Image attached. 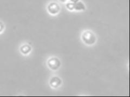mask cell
<instances>
[{
    "instance_id": "277c9868",
    "label": "cell",
    "mask_w": 130,
    "mask_h": 97,
    "mask_svg": "<svg viewBox=\"0 0 130 97\" xmlns=\"http://www.w3.org/2000/svg\"><path fill=\"white\" fill-rule=\"evenodd\" d=\"M61 84V80L59 77H56V76L52 78L50 82L51 85L54 88L58 87Z\"/></svg>"
},
{
    "instance_id": "7a4b0ae2",
    "label": "cell",
    "mask_w": 130,
    "mask_h": 97,
    "mask_svg": "<svg viewBox=\"0 0 130 97\" xmlns=\"http://www.w3.org/2000/svg\"><path fill=\"white\" fill-rule=\"evenodd\" d=\"M48 65L51 69L56 70L60 66V62L58 59L56 58H52L48 60Z\"/></svg>"
},
{
    "instance_id": "6da1fadb",
    "label": "cell",
    "mask_w": 130,
    "mask_h": 97,
    "mask_svg": "<svg viewBox=\"0 0 130 97\" xmlns=\"http://www.w3.org/2000/svg\"><path fill=\"white\" fill-rule=\"evenodd\" d=\"M82 39L84 42L87 44H93L95 41V36L92 31H86L83 34Z\"/></svg>"
},
{
    "instance_id": "3957f363",
    "label": "cell",
    "mask_w": 130,
    "mask_h": 97,
    "mask_svg": "<svg viewBox=\"0 0 130 97\" xmlns=\"http://www.w3.org/2000/svg\"><path fill=\"white\" fill-rule=\"evenodd\" d=\"M60 7L58 4L56 3H52L48 7V10L51 14H55L58 13Z\"/></svg>"
},
{
    "instance_id": "8992f818",
    "label": "cell",
    "mask_w": 130,
    "mask_h": 97,
    "mask_svg": "<svg viewBox=\"0 0 130 97\" xmlns=\"http://www.w3.org/2000/svg\"><path fill=\"white\" fill-rule=\"evenodd\" d=\"M30 50H31V48H30L29 46L26 45V46H24L22 47L21 51H22V53H23L24 54H27L30 51Z\"/></svg>"
},
{
    "instance_id": "52a82bcc",
    "label": "cell",
    "mask_w": 130,
    "mask_h": 97,
    "mask_svg": "<svg viewBox=\"0 0 130 97\" xmlns=\"http://www.w3.org/2000/svg\"><path fill=\"white\" fill-rule=\"evenodd\" d=\"M67 8L70 9V10H72L74 8V4H72L71 3H68L67 4Z\"/></svg>"
},
{
    "instance_id": "9c48e42d",
    "label": "cell",
    "mask_w": 130,
    "mask_h": 97,
    "mask_svg": "<svg viewBox=\"0 0 130 97\" xmlns=\"http://www.w3.org/2000/svg\"><path fill=\"white\" fill-rule=\"evenodd\" d=\"M61 1H62V2H65L66 1V0H60Z\"/></svg>"
},
{
    "instance_id": "5b68a950",
    "label": "cell",
    "mask_w": 130,
    "mask_h": 97,
    "mask_svg": "<svg viewBox=\"0 0 130 97\" xmlns=\"http://www.w3.org/2000/svg\"><path fill=\"white\" fill-rule=\"evenodd\" d=\"M74 8L76 10H84L85 9V6L84 4L81 2L76 3L75 4H74Z\"/></svg>"
},
{
    "instance_id": "ba28073f",
    "label": "cell",
    "mask_w": 130,
    "mask_h": 97,
    "mask_svg": "<svg viewBox=\"0 0 130 97\" xmlns=\"http://www.w3.org/2000/svg\"><path fill=\"white\" fill-rule=\"evenodd\" d=\"M71 1L73 2H74V3H76L78 1V0H71Z\"/></svg>"
}]
</instances>
